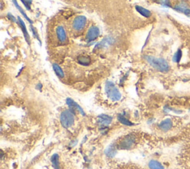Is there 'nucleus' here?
I'll use <instances>...</instances> for the list:
<instances>
[{"label": "nucleus", "mask_w": 190, "mask_h": 169, "mask_svg": "<svg viewBox=\"0 0 190 169\" xmlns=\"http://www.w3.org/2000/svg\"><path fill=\"white\" fill-rule=\"evenodd\" d=\"M144 59L152 67L157 71L166 73L169 71V65L167 61L163 58H157L153 56H144Z\"/></svg>", "instance_id": "obj_1"}, {"label": "nucleus", "mask_w": 190, "mask_h": 169, "mask_svg": "<svg viewBox=\"0 0 190 169\" xmlns=\"http://www.w3.org/2000/svg\"><path fill=\"white\" fill-rule=\"evenodd\" d=\"M105 90L108 97L112 101H119L121 99L120 92L111 81H107L105 83Z\"/></svg>", "instance_id": "obj_2"}, {"label": "nucleus", "mask_w": 190, "mask_h": 169, "mask_svg": "<svg viewBox=\"0 0 190 169\" xmlns=\"http://www.w3.org/2000/svg\"><path fill=\"white\" fill-rule=\"evenodd\" d=\"M72 111L70 110H65L60 114V122L64 128H68L74 123V116Z\"/></svg>", "instance_id": "obj_3"}, {"label": "nucleus", "mask_w": 190, "mask_h": 169, "mask_svg": "<svg viewBox=\"0 0 190 169\" xmlns=\"http://www.w3.org/2000/svg\"><path fill=\"white\" fill-rule=\"evenodd\" d=\"M86 17L84 16H77L74 18L72 23L73 28L77 31H80L85 28V24H86Z\"/></svg>", "instance_id": "obj_4"}, {"label": "nucleus", "mask_w": 190, "mask_h": 169, "mask_svg": "<svg viewBox=\"0 0 190 169\" xmlns=\"http://www.w3.org/2000/svg\"><path fill=\"white\" fill-rule=\"evenodd\" d=\"M100 35V29L96 26H91L87 31L86 39L87 42H92L95 40Z\"/></svg>", "instance_id": "obj_5"}, {"label": "nucleus", "mask_w": 190, "mask_h": 169, "mask_svg": "<svg viewBox=\"0 0 190 169\" xmlns=\"http://www.w3.org/2000/svg\"><path fill=\"white\" fill-rule=\"evenodd\" d=\"M134 141H135V138L134 136H126L120 143V148L121 149H129L134 143Z\"/></svg>", "instance_id": "obj_6"}, {"label": "nucleus", "mask_w": 190, "mask_h": 169, "mask_svg": "<svg viewBox=\"0 0 190 169\" xmlns=\"http://www.w3.org/2000/svg\"><path fill=\"white\" fill-rule=\"evenodd\" d=\"M66 104L68 105V107H69L70 108V111H72L73 114L75 113V111H79L83 116H85V112L83 111V109L82 108L77 102H75L73 100H71V99L68 98V99L66 100Z\"/></svg>", "instance_id": "obj_7"}, {"label": "nucleus", "mask_w": 190, "mask_h": 169, "mask_svg": "<svg viewBox=\"0 0 190 169\" xmlns=\"http://www.w3.org/2000/svg\"><path fill=\"white\" fill-rule=\"evenodd\" d=\"M112 121V117L105 114H101L97 117V122L100 126H108Z\"/></svg>", "instance_id": "obj_8"}, {"label": "nucleus", "mask_w": 190, "mask_h": 169, "mask_svg": "<svg viewBox=\"0 0 190 169\" xmlns=\"http://www.w3.org/2000/svg\"><path fill=\"white\" fill-rule=\"evenodd\" d=\"M17 23H18V24L20 26L21 29H22V31H23V34H24V39H25L26 42H28V44L30 45V36H29L28 32V30H27L25 24H24L23 19H21L19 17H18V19H17Z\"/></svg>", "instance_id": "obj_9"}, {"label": "nucleus", "mask_w": 190, "mask_h": 169, "mask_svg": "<svg viewBox=\"0 0 190 169\" xmlns=\"http://www.w3.org/2000/svg\"><path fill=\"white\" fill-rule=\"evenodd\" d=\"M56 34H57V39H58V40L60 42H66L67 36H66V31H65V29L63 27L61 26V25L57 27V29H56Z\"/></svg>", "instance_id": "obj_10"}, {"label": "nucleus", "mask_w": 190, "mask_h": 169, "mask_svg": "<svg viewBox=\"0 0 190 169\" xmlns=\"http://www.w3.org/2000/svg\"><path fill=\"white\" fill-rule=\"evenodd\" d=\"M159 127L163 131L166 132L168 131H169L172 127V122L170 119H164L160 122Z\"/></svg>", "instance_id": "obj_11"}, {"label": "nucleus", "mask_w": 190, "mask_h": 169, "mask_svg": "<svg viewBox=\"0 0 190 169\" xmlns=\"http://www.w3.org/2000/svg\"><path fill=\"white\" fill-rule=\"evenodd\" d=\"M135 9L136 11L138 12V13L140 14L143 17H146V18H149L152 16V13H151L150 11L149 10L146 9L145 8H143L140 5H136L135 6Z\"/></svg>", "instance_id": "obj_12"}, {"label": "nucleus", "mask_w": 190, "mask_h": 169, "mask_svg": "<svg viewBox=\"0 0 190 169\" xmlns=\"http://www.w3.org/2000/svg\"><path fill=\"white\" fill-rule=\"evenodd\" d=\"M187 8H189L188 5H187V3H186V2H184V1H181V2H179L178 4H177L174 7V9H175L176 11L182 12V13H183L185 10L187 9Z\"/></svg>", "instance_id": "obj_13"}, {"label": "nucleus", "mask_w": 190, "mask_h": 169, "mask_svg": "<svg viewBox=\"0 0 190 169\" xmlns=\"http://www.w3.org/2000/svg\"><path fill=\"white\" fill-rule=\"evenodd\" d=\"M12 2H13V3L14 4V5L16 6V8L19 10V11L21 13H22V15H23V17H24V19H26L28 22H30V24H33V21L31 20V19H30L28 17V16H27V14L25 13V12L24 11V10L21 8L20 6H19V5L18 4V2H17V0H12Z\"/></svg>", "instance_id": "obj_14"}, {"label": "nucleus", "mask_w": 190, "mask_h": 169, "mask_svg": "<svg viewBox=\"0 0 190 169\" xmlns=\"http://www.w3.org/2000/svg\"><path fill=\"white\" fill-rule=\"evenodd\" d=\"M112 43H113V39L110 37H106L101 42L97 45L96 48H101L102 47H106L108 45H111Z\"/></svg>", "instance_id": "obj_15"}, {"label": "nucleus", "mask_w": 190, "mask_h": 169, "mask_svg": "<svg viewBox=\"0 0 190 169\" xmlns=\"http://www.w3.org/2000/svg\"><path fill=\"white\" fill-rule=\"evenodd\" d=\"M149 167L150 169H164V166L162 165L160 162L157 160H151L149 162Z\"/></svg>", "instance_id": "obj_16"}, {"label": "nucleus", "mask_w": 190, "mask_h": 169, "mask_svg": "<svg viewBox=\"0 0 190 169\" xmlns=\"http://www.w3.org/2000/svg\"><path fill=\"white\" fill-rule=\"evenodd\" d=\"M53 69L55 73H56L59 77H60V78H63V77H64V72H63L62 68H60V66L56 64V63H54V64H53Z\"/></svg>", "instance_id": "obj_17"}, {"label": "nucleus", "mask_w": 190, "mask_h": 169, "mask_svg": "<svg viewBox=\"0 0 190 169\" xmlns=\"http://www.w3.org/2000/svg\"><path fill=\"white\" fill-rule=\"evenodd\" d=\"M105 154L107 155L109 157H114L116 155V149H115L114 145H111L108 147V149L105 151Z\"/></svg>", "instance_id": "obj_18"}, {"label": "nucleus", "mask_w": 190, "mask_h": 169, "mask_svg": "<svg viewBox=\"0 0 190 169\" xmlns=\"http://www.w3.org/2000/svg\"><path fill=\"white\" fill-rule=\"evenodd\" d=\"M77 61L79 62L80 65H89L91 62V59L89 56H81L79 57H78L77 59Z\"/></svg>", "instance_id": "obj_19"}, {"label": "nucleus", "mask_w": 190, "mask_h": 169, "mask_svg": "<svg viewBox=\"0 0 190 169\" xmlns=\"http://www.w3.org/2000/svg\"><path fill=\"white\" fill-rule=\"evenodd\" d=\"M51 162L55 169H60V163H59V156L58 154H54L51 157Z\"/></svg>", "instance_id": "obj_20"}, {"label": "nucleus", "mask_w": 190, "mask_h": 169, "mask_svg": "<svg viewBox=\"0 0 190 169\" xmlns=\"http://www.w3.org/2000/svg\"><path fill=\"white\" fill-rule=\"evenodd\" d=\"M117 119H118V120L123 125H128V126H131L133 125L132 122L128 120V119H127L126 117H123V116L121 114H118V116H117Z\"/></svg>", "instance_id": "obj_21"}, {"label": "nucleus", "mask_w": 190, "mask_h": 169, "mask_svg": "<svg viewBox=\"0 0 190 169\" xmlns=\"http://www.w3.org/2000/svg\"><path fill=\"white\" fill-rule=\"evenodd\" d=\"M181 57H182V51H181V49H178L175 53V55H174L173 62L178 63L181 61Z\"/></svg>", "instance_id": "obj_22"}, {"label": "nucleus", "mask_w": 190, "mask_h": 169, "mask_svg": "<svg viewBox=\"0 0 190 169\" xmlns=\"http://www.w3.org/2000/svg\"><path fill=\"white\" fill-rule=\"evenodd\" d=\"M20 1L23 2V4L24 5L27 10L30 11V5L32 3L33 0H20Z\"/></svg>", "instance_id": "obj_23"}, {"label": "nucleus", "mask_w": 190, "mask_h": 169, "mask_svg": "<svg viewBox=\"0 0 190 169\" xmlns=\"http://www.w3.org/2000/svg\"><path fill=\"white\" fill-rule=\"evenodd\" d=\"M159 2H160V4L164 6V7H166V8L171 7L169 0H159Z\"/></svg>", "instance_id": "obj_24"}, {"label": "nucleus", "mask_w": 190, "mask_h": 169, "mask_svg": "<svg viewBox=\"0 0 190 169\" xmlns=\"http://www.w3.org/2000/svg\"><path fill=\"white\" fill-rule=\"evenodd\" d=\"M30 28H31V31H32L33 34H34V37L36 38V39L38 40V41H40V37H39V36H38V34H37V32H36V29H35V28H34L33 26H30Z\"/></svg>", "instance_id": "obj_25"}, {"label": "nucleus", "mask_w": 190, "mask_h": 169, "mask_svg": "<svg viewBox=\"0 0 190 169\" xmlns=\"http://www.w3.org/2000/svg\"><path fill=\"white\" fill-rule=\"evenodd\" d=\"M8 18L10 19V20L13 21V22H17V19H16V18L13 17V15H12L11 13H8Z\"/></svg>", "instance_id": "obj_26"}, {"label": "nucleus", "mask_w": 190, "mask_h": 169, "mask_svg": "<svg viewBox=\"0 0 190 169\" xmlns=\"http://www.w3.org/2000/svg\"><path fill=\"white\" fill-rule=\"evenodd\" d=\"M183 13H184L186 17H188L190 18V8H187V9L185 10L184 12H183Z\"/></svg>", "instance_id": "obj_27"}]
</instances>
